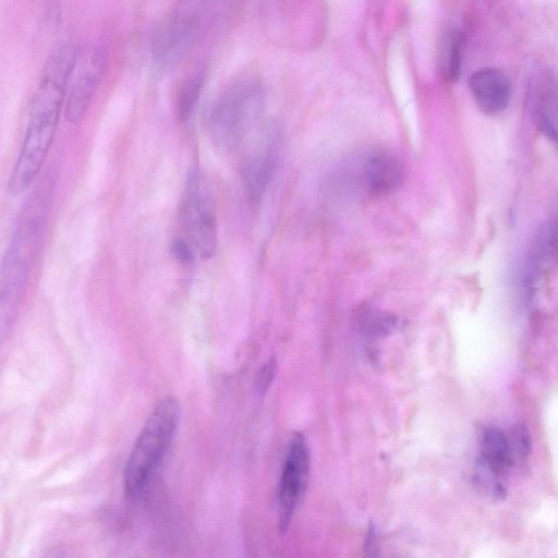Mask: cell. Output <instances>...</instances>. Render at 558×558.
Here are the masks:
<instances>
[{
	"mask_svg": "<svg viewBox=\"0 0 558 558\" xmlns=\"http://www.w3.org/2000/svg\"><path fill=\"white\" fill-rule=\"evenodd\" d=\"M534 85L537 126L548 138L556 140L557 93L553 73L542 71Z\"/></svg>",
	"mask_w": 558,
	"mask_h": 558,
	"instance_id": "7c38bea8",
	"label": "cell"
},
{
	"mask_svg": "<svg viewBox=\"0 0 558 558\" xmlns=\"http://www.w3.org/2000/svg\"><path fill=\"white\" fill-rule=\"evenodd\" d=\"M468 84L474 101L484 113L498 114L508 107L511 85L500 69H478L470 75Z\"/></svg>",
	"mask_w": 558,
	"mask_h": 558,
	"instance_id": "8fae6325",
	"label": "cell"
},
{
	"mask_svg": "<svg viewBox=\"0 0 558 558\" xmlns=\"http://www.w3.org/2000/svg\"><path fill=\"white\" fill-rule=\"evenodd\" d=\"M108 60L102 44L78 46L68 83L64 118L71 124L78 123L88 110L102 80Z\"/></svg>",
	"mask_w": 558,
	"mask_h": 558,
	"instance_id": "ba28073f",
	"label": "cell"
},
{
	"mask_svg": "<svg viewBox=\"0 0 558 558\" xmlns=\"http://www.w3.org/2000/svg\"><path fill=\"white\" fill-rule=\"evenodd\" d=\"M277 372V362L275 359L269 360L259 369L256 377V389L259 393H265L270 387Z\"/></svg>",
	"mask_w": 558,
	"mask_h": 558,
	"instance_id": "e0dca14e",
	"label": "cell"
},
{
	"mask_svg": "<svg viewBox=\"0 0 558 558\" xmlns=\"http://www.w3.org/2000/svg\"><path fill=\"white\" fill-rule=\"evenodd\" d=\"M310 449L303 434L295 433L287 448L278 486L279 527L284 532L300 504L308 482Z\"/></svg>",
	"mask_w": 558,
	"mask_h": 558,
	"instance_id": "30bf717a",
	"label": "cell"
},
{
	"mask_svg": "<svg viewBox=\"0 0 558 558\" xmlns=\"http://www.w3.org/2000/svg\"><path fill=\"white\" fill-rule=\"evenodd\" d=\"M250 135L241 162V183L247 201L258 204L280 163L283 137L274 121L258 124Z\"/></svg>",
	"mask_w": 558,
	"mask_h": 558,
	"instance_id": "8992f818",
	"label": "cell"
},
{
	"mask_svg": "<svg viewBox=\"0 0 558 558\" xmlns=\"http://www.w3.org/2000/svg\"><path fill=\"white\" fill-rule=\"evenodd\" d=\"M171 253L178 263L182 265H192L195 260V251L193 245L182 238H174L171 242Z\"/></svg>",
	"mask_w": 558,
	"mask_h": 558,
	"instance_id": "2e32d148",
	"label": "cell"
},
{
	"mask_svg": "<svg viewBox=\"0 0 558 558\" xmlns=\"http://www.w3.org/2000/svg\"><path fill=\"white\" fill-rule=\"evenodd\" d=\"M56 177L48 171L24 201L0 258V347L17 320L53 206Z\"/></svg>",
	"mask_w": 558,
	"mask_h": 558,
	"instance_id": "7a4b0ae2",
	"label": "cell"
},
{
	"mask_svg": "<svg viewBox=\"0 0 558 558\" xmlns=\"http://www.w3.org/2000/svg\"><path fill=\"white\" fill-rule=\"evenodd\" d=\"M179 412L178 401L170 396L153 409L124 468V489L129 498L138 497L150 483L174 437Z\"/></svg>",
	"mask_w": 558,
	"mask_h": 558,
	"instance_id": "277c9868",
	"label": "cell"
},
{
	"mask_svg": "<svg viewBox=\"0 0 558 558\" xmlns=\"http://www.w3.org/2000/svg\"><path fill=\"white\" fill-rule=\"evenodd\" d=\"M363 179L373 193L386 194L393 191L401 183L402 168L395 157L378 153L366 160Z\"/></svg>",
	"mask_w": 558,
	"mask_h": 558,
	"instance_id": "4fadbf2b",
	"label": "cell"
},
{
	"mask_svg": "<svg viewBox=\"0 0 558 558\" xmlns=\"http://www.w3.org/2000/svg\"><path fill=\"white\" fill-rule=\"evenodd\" d=\"M463 35L457 31L450 34L446 50V71L450 81H457L461 72Z\"/></svg>",
	"mask_w": 558,
	"mask_h": 558,
	"instance_id": "9a60e30c",
	"label": "cell"
},
{
	"mask_svg": "<svg viewBox=\"0 0 558 558\" xmlns=\"http://www.w3.org/2000/svg\"><path fill=\"white\" fill-rule=\"evenodd\" d=\"M199 29L198 17L189 11L169 13L156 27L150 46L154 69L168 73L185 58Z\"/></svg>",
	"mask_w": 558,
	"mask_h": 558,
	"instance_id": "9c48e42d",
	"label": "cell"
},
{
	"mask_svg": "<svg viewBox=\"0 0 558 558\" xmlns=\"http://www.w3.org/2000/svg\"><path fill=\"white\" fill-rule=\"evenodd\" d=\"M77 48L72 40L62 41L52 49L44 65L29 106L22 145L8 180V191L13 196L31 189L48 158L64 111Z\"/></svg>",
	"mask_w": 558,
	"mask_h": 558,
	"instance_id": "6da1fadb",
	"label": "cell"
},
{
	"mask_svg": "<svg viewBox=\"0 0 558 558\" xmlns=\"http://www.w3.org/2000/svg\"><path fill=\"white\" fill-rule=\"evenodd\" d=\"M530 437L523 426L505 432L498 427H484L478 437L476 472L478 480L495 496L505 495L504 480L508 472L527 456Z\"/></svg>",
	"mask_w": 558,
	"mask_h": 558,
	"instance_id": "5b68a950",
	"label": "cell"
},
{
	"mask_svg": "<svg viewBox=\"0 0 558 558\" xmlns=\"http://www.w3.org/2000/svg\"><path fill=\"white\" fill-rule=\"evenodd\" d=\"M265 87L255 75L232 80L216 98L208 118L213 144L226 153L233 151L257 128L264 112Z\"/></svg>",
	"mask_w": 558,
	"mask_h": 558,
	"instance_id": "3957f363",
	"label": "cell"
},
{
	"mask_svg": "<svg viewBox=\"0 0 558 558\" xmlns=\"http://www.w3.org/2000/svg\"><path fill=\"white\" fill-rule=\"evenodd\" d=\"M179 218L189 242L202 257H210L217 246V218L210 195L196 168L189 172Z\"/></svg>",
	"mask_w": 558,
	"mask_h": 558,
	"instance_id": "52a82bcc",
	"label": "cell"
},
{
	"mask_svg": "<svg viewBox=\"0 0 558 558\" xmlns=\"http://www.w3.org/2000/svg\"><path fill=\"white\" fill-rule=\"evenodd\" d=\"M205 82V74L203 71H195L187 75L180 84L177 99L175 111L180 122L190 120L198 104L203 86Z\"/></svg>",
	"mask_w": 558,
	"mask_h": 558,
	"instance_id": "5bb4252c",
	"label": "cell"
}]
</instances>
